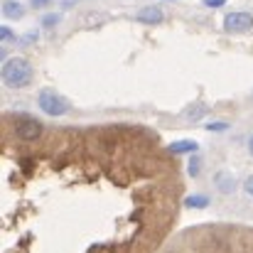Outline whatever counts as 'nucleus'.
Here are the masks:
<instances>
[{
  "mask_svg": "<svg viewBox=\"0 0 253 253\" xmlns=\"http://www.w3.org/2000/svg\"><path fill=\"white\" fill-rule=\"evenodd\" d=\"M138 20L145 25H158V22H163V10L160 7H143L138 12Z\"/></svg>",
  "mask_w": 253,
  "mask_h": 253,
  "instance_id": "423d86ee",
  "label": "nucleus"
},
{
  "mask_svg": "<svg viewBox=\"0 0 253 253\" xmlns=\"http://www.w3.org/2000/svg\"><path fill=\"white\" fill-rule=\"evenodd\" d=\"M32 64L22 57H12L2 64V82L10 88H22V86H30L32 82Z\"/></svg>",
  "mask_w": 253,
  "mask_h": 253,
  "instance_id": "f257e3e1",
  "label": "nucleus"
},
{
  "mask_svg": "<svg viewBox=\"0 0 253 253\" xmlns=\"http://www.w3.org/2000/svg\"><path fill=\"white\" fill-rule=\"evenodd\" d=\"M59 20H62V15H47V17L42 20V25H44V27H54Z\"/></svg>",
  "mask_w": 253,
  "mask_h": 253,
  "instance_id": "9b49d317",
  "label": "nucleus"
},
{
  "mask_svg": "<svg viewBox=\"0 0 253 253\" xmlns=\"http://www.w3.org/2000/svg\"><path fill=\"white\" fill-rule=\"evenodd\" d=\"M197 143L194 140H177V143H172L168 148V153H172V155H182V153H197Z\"/></svg>",
  "mask_w": 253,
  "mask_h": 253,
  "instance_id": "0eeeda50",
  "label": "nucleus"
},
{
  "mask_svg": "<svg viewBox=\"0 0 253 253\" xmlns=\"http://www.w3.org/2000/svg\"><path fill=\"white\" fill-rule=\"evenodd\" d=\"M49 5V0H32V7H44Z\"/></svg>",
  "mask_w": 253,
  "mask_h": 253,
  "instance_id": "dca6fc26",
  "label": "nucleus"
},
{
  "mask_svg": "<svg viewBox=\"0 0 253 253\" xmlns=\"http://www.w3.org/2000/svg\"><path fill=\"white\" fill-rule=\"evenodd\" d=\"M37 103H40L42 113H47V116H64V113H69V101L64 96L49 91V88L37 96Z\"/></svg>",
  "mask_w": 253,
  "mask_h": 253,
  "instance_id": "7ed1b4c3",
  "label": "nucleus"
},
{
  "mask_svg": "<svg viewBox=\"0 0 253 253\" xmlns=\"http://www.w3.org/2000/svg\"><path fill=\"white\" fill-rule=\"evenodd\" d=\"M244 189L249 192V197H253V174L246 177V182H244Z\"/></svg>",
  "mask_w": 253,
  "mask_h": 253,
  "instance_id": "f8f14e48",
  "label": "nucleus"
},
{
  "mask_svg": "<svg viewBox=\"0 0 253 253\" xmlns=\"http://www.w3.org/2000/svg\"><path fill=\"white\" fill-rule=\"evenodd\" d=\"M224 30L231 35H244L253 30V15L251 12H229L224 17Z\"/></svg>",
  "mask_w": 253,
  "mask_h": 253,
  "instance_id": "20e7f679",
  "label": "nucleus"
},
{
  "mask_svg": "<svg viewBox=\"0 0 253 253\" xmlns=\"http://www.w3.org/2000/svg\"><path fill=\"white\" fill-rule=\"evenodd\" d=\"M74 5H77V0H64L62 2V7H74Z\"/></svg>",
  "mask_w": 253,
  "mask_h": 253,
  "instance_id": "f3484780",
  "label": "nucleus"
},
{
  "mask_svg": "<svg viewBox=\"0 0 253 253\" xmlns=\"http://www.w3.org/2000/svg\"><path fill=\"white\" fill-rule=\"evenodd\" d=\"M12 130H15V135H17L20 140L32 143V140H37V138L44 133V126H42L37 118H30V116H17V118H12Z\"/></svg>",
  "mask_w": 253,
  "mask_h": 253,
  "instance_id": "f03ea898",
  "label": "nucleus"
},
{
  "mask_svg": "<svg viewBox=\"0 0 253 253\" xmlns=\"http://www.w3.org/2000/svg\"><path fill=\"white\" fill-rule=\"evenodd\" d=\"M2 15H5L7 20H20V17L25 15V7H22V2H17V0H5V2H2Z\"/></svg>",
  "mask_w": 253,
  "mask_h": 253,
  "instance_id": "39448f33",
  "label": "nucleus"
},
{
  "mask_svg": "<svg viewBox=\"0 0 253 253\" xmlns=\"http://www.w3.org/2000/svg\"><path fill=\"white\" fill-rule=\"evenodd\" d=\"M214 182H216V187H219V189H224L226 194H231V192H234V179L229 177V172H219V174L214 177Z\"/></svg>",
  "mask_w": 253,
  "mask_h": 253,
  "instance_id": "1a4fd4ad",
  "label": "nucleus"
},
{
  "mask_svg": "<svg viewBox=\"0 0 253 253\" xmlns=\"http://www.w3.org/2000/svg\"><path fill=\"white\" fill-rule=\"evenodd\" d=\"M189 177H197L199 174V169H202V158L199 155H192V160H189Z\"/></svg>",
  "mask_w": 253,
  "mask_h": 253,
  "instance_id": "9d476101",
  "label": "nucleus"
},
{
  "mask_svg": "<svg viewBox=\"0 0 253 253\" xmlns=\"http://www.w3.org/2000/svg\"><path fill=\"white\" fill-rule=\"evenodd\" d=\"M0 37H2L5 42H12V30H10V27H2V30H0Z\"/></svg>",
  "mask_w": 253,
  "mask_h": 253,
  "instance_id": "ddd939ff",
  "label": "nucleus"
},
{
  "mask_svg": "<svg viewBox=\"0 0 253 253\" xmlns=\"http://www.w3.org/2000/svg\"><path fill=\"white\" fill-rule=\"evenodd\" d=\"M184 207H187V209H207V207H209V197H204V194L187 197V199H184Z\"/></svg>",
  "mask_w": 253,
  "mask_h": 253,
  "instance_id": "6e6552de",
  "label": "nucleus"
},
{
  "mask_svg": "<svg viewBox=\"0 0 253 253\" xmlns=\"http://www.w3.org/2000/svg\"><path fill=\"white\" fill-rule=\"evenodd\" d=\"M204 5H207V7H224L226 0H204Z\"/></svg>",
  "mask_w": 253,
  "mask_h": 253,
  "instance_id": "4468645a",
  "label": "nucleus"
},
{
  "mask_svg": "<svg viewBox=\"0 0 253 253\" xmlns=\"http://www.w3.org/2000/svg\"><path fill=\"white\" fill-rule=\"evenodd\" d=\"M249 150H251V155H253V135L249 138Z\"/></svg>",
  "mask_w": 253,
  "mask_h": 253,
  "instance_id": "a211bd4d",
  "label": "nucleus"
},
{
  "mask_svg": "<svg viewBox=\"0 0 253 253\" xmlns=\"http://www.w3.org/2000/svg\"><path fill=\"white\" fill-rule=\"evenodd\" d=\"M207 128H209V130H226V128H229V123H209Z\"/></svg>",
  "mask_w": 253,
  "mask_h": 253,
  "instance_id": "2eb2a0df",
  "label": "nucleus"
}]
</instances>
